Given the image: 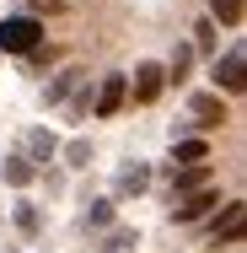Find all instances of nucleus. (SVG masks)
I'll use <instances>...</instances> for the list:
<instances>
[{
    "label": "nucleus",
    "instance_id": "nucleus-1",
    "mask_svg": "<svg viewBox=\"0 0 247 253\" xmlns=\"http://www.w3.org/2000/svg\"><path fill=\"white\" fill-rule=\"evenodd\" d=\"M43 43V22L38 16H5L0 22V54H33Z\"/></svg>",
    "mask_w": 247,
    "mask_h": 253
},
{
    "label": "nucleus",
    "instance_id": "nucleus-2",
    "mask_svg": "<svg viewBox=\"0 0 247 253\" xmlns=\"http://www.w3.org/2000/svg\"><path fill=\"white\" fill-rule=\"evenodd\" d=\"M247 59H242V49H226L215 65H210V81H215V92H242L247 86Z\"/></svg>",
    "mask_w": 247,
    "mask_h": 253
},
{
    "label": "nucleus",
    "instance_id": "nucleus-3",
    "mask_svg": "<svg viewBox=\"0 0 247 253\" xmlns=\"http://www.w3.org/2000/svg\"><path fill=\"white\" fill-rule=\"evenodd\" d=\"M215 205H220V189H194V194L172 200V221H177V226H188V221H204Z\"/></svg>",
    "mask_w": 247,
    "mask_h": 253
},
{
    "label": "nucleus",
    "instance_id": "nucleus-4",
    "mask_svg": "<svg viewBox=\"0 0 247 253\" xmlns=\"http://www.w3.org/2000/svg\"><path fill=\"white\" fill-rule=\"evenodd\" d=\"M242 221H247V205L231 200L220 215H215V226H210V243L215 248H231V243H242Z\"/></svg>",
    "mask_w": 247,
    "mask_h": 253
},
{
    "label": "nucleus",
    "instance_id": "nucleus-5",
    "mask_svg": "<svg viewBox=\"0 0 247 253\" xmlns=\"http://www.w3.org/2000/svg\"><path fill=\"white\" fill-rule=\"evenodd\" d=\"M124 97H129V81H124V76H102V86H97V119H113V113L124 108Z\"/></svg>",
    "mask_w": 247,
    "mask_h": 253
},
{
    "label": "nucleus",
    "instance_id": "nucleus-6",
    "mask_svg": "<svg viewBox=\"0 0 247 253\" xmlns=\"http://www.w3.org/2000/svg\"><path fill=\"white\" fill-rule=\"evenodd\" d=\"M161 81H167V70L161 65H135V102H156V92H161Z\"/></svg>",
    "mask_w": 247,
    "mask_h": 253
},
{
    "label": "nucleus",
    "instance_id": "nucleus-7",
    "mask_svg": "<svg viewBox=\"0 0 247 253\" xmlns=\"http://www.w3.org/2000/svg\"><path fill=\"white\" fill-rule=\"evenodd\" d=\"M194 189H210V172H204V167H183V172H172V200H183V194H194Z\"/></svg>",
    "mask_w": 247,
    "mask_h": 253
},
{
    "label": "nucleus",
    "instance_id": "nucleus-8",
    "mask_svg": "<svg viewBox=\"0 0 247 253\" xmlns=\"http://www.w3.org/2000/svg\"><path fill=\"white\" fill-rule=\"evenodd\" d=\"M226 119V102L220 97H194V124L199 129H210V124H220Z\"/></svg>",
    "mask_w": 247,
    "mask_h": 253
},
{
    "label": "nucleus",
    "instance_id": "nucleus-9",
    "mask_svg": "<svg viewBox=\"0 0 247 253\" xmlns=\"http://www.w3.org/2000/svg\"><path fill=\"white\" fill-rule=\"evenodd\" d=\"M210 22L215 27H242V0H210Z\"/></svg>",
    "mask_w": 247,
    "mask_h": 253
},
{
    "label": "nucleus",
    "instance_id": "nucleus-10",
    "mask_svg": "<svg viewBox=\"0 0 247 253\" xmlns=\"http://www.w3.org/2000/svg\"><path fill=\"white\" fill-rule=\"evenodd\" d=\"M54 151H59V140H54L49 129H33L27 135V162H49Z\"/></svg>",
    "mask_w": 247,
    "mask_h": 253
},
{
    "label": "nucleus",
    "instance_id": "nucleus-11",
    "mask_svg": "<svg viewBox=\"0 0 247 253\" xmlns=\"http://www.w3.org/2000/svg\"><path fill=\"white\" fill-rule=\"evenodd\" d=\"M145 183H150V167H145V162H135V167L118 172V194H140Z\"/></svg>",
    "mask_w": 247,
    "mask_h": 253
},
{
    "label": "nucleus",
    "instance_id": "nucleus-12",
    "mask_svg": "<svg viewBox=\"0 0 247 253\" xmlns=\"http://www.w3.org/2000/svg\"><path fill=\"white\" fill-rule=\"evenodd\" d=\"M81 76H86V70H59V76L49 81V92H43V97H49V102H65L70 92H75V81H81Z\"/></svg>",
    "mask_w": 247,
    "mask_h": 253
},
{
    "label": "nucleus",
    "instance_id": "nucleus-13",
    "mask_svg": "<svg viewBox=\"0 0 247 253\" xmlns=\"http://www.w3.org/2000/svg\"><path fill=\"white\" fill-rule=\"evenodd\" d=\"M172 146H177V162H188V167H199V162L210 156V146H204V140H194V135H188V140H172Z\"/></svg>",
    "mask_w": 247,
    "mask_h": 253
},
{
    "label": "nucleus",
    "instance_id": "nucleus-14",
    "mask_svg": "<svg viewBox=\"0 0 247 253\" xmlns=\"http://www.w3.org/2000/svg\"><path fill=\"white\" fill-rule=\"evenodd\" d=\"M129 248H135V232H129V226H118V232H107V237H102L97 253H129Z\"/></svg>",
    "mask_w": 247,
    "mask_h": 253
},
{
    "label": "nucleus",
    "instance_id": "nucleus-15",
    "mask_svg": "<svg viewBox=\"0 0 247 253\" xmlns=\"http://www.w3.org/2000/svg\"><path fill=\"white\" fill-rule=\"evenodd\" d=\"M0 178H11V183H33V162H27V156H11V162L0 167Z\"/></svg>",
    "mask_w": 247,
    "mask_h": 253
},
{
    "label": "nucleus",
    "instance_id": "nucleus-16",
    "mask_svg": "<svg viewBox=\"0 0 247 253\" xmlns=\"http://www.w3.org/2000/svg\"><path fill=\"white\" fill-rule=\"evenodd\" d=\"M188 65H194V49H188V43H177L172 65H167V81H183V76H188Z\"/></svg>",
    "mask_w": 247,
    "mask_h": 253
},
{
    "label": "nucleus",
    "instance_id": "nucleus-17",
    "mask_svg": "<svg viewBox=\"0 0 247 253\" xmlns=\"http://www.w3.org/2000/svg\"><path fill=\"white\" fill-rule=\"evenodd\" d=\"M107 221H113V205H107V200H92V210L81 215V226H86V232H92V226H107Z\"/></svg>",
    "mask_w": 247,
    "mask_h": 253
},
{
    "label": "nucleus",
    "instance_id": "nucleus-18",
    "mask_svg": "<svg viewBox=\"0 0 247 253\" xmlns=\"http://www.w3.org/2000/svg\"><path fill=\"white\" fill-rule=\"evenodd\" d=\"M194 43H199L204 54L215 49V22H210V16H204V22H194Z\"/></svg>",
    "mask_w": 247,
    "mask_h": 253
},
{
    "label": "nucleus",
    "instance_id": "nucleus-19",
    "mask_svg": "<svg viewBox=\"0 0 247 253\" xmlns=\"http://www.w3.org/2000/svg\"><path fill=\"white\" fill-rule=\"evenodd\" d=\"M65 162H70V167H86V162H92V146H86V140H70V146H65Z\"/></svg>",
    "mask_w": 247,
    "mask_h": 253
},
{
    "label": "nucleus",
    "instance_id": "nucleus-20",
    "mask_svg": "<svg viewBox=\"0 0 247 253\" xmlns=\"http://www.w3.org/2000/svg\"><path fill=\"white\" fill-rule=\"evenodd\" d=\"M16 226H22V232H38V210L22 205V210H16Z\"/></svg>",
    "mask_w": 247,
    "mask_h": 253
},
{
    "label": "nucleus",
    "instance_id": "nucleus-21",
    "mask_svg": "<svg viewBox=\"0 0 247 253\" xmlns=\"http://www.w3.org/2000/svg\"><path fill=\"white\" fill-rule=\"evenodd\" d=\"M70 113H75V119H86V113H92V86H81V97L70 102Z\"/></svg>",
    "mask_w": 247,
    "mask_h": 253
}]
</instances>
